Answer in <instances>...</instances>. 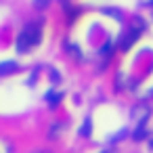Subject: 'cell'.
<instances>
[{"mask_svg": "<svg viewBox=\"0 0 153 153\" xmlns=\"http://www.w3.org/2000/svg\"><path fill=\"white\" fill-rule=\"evenodd\" d=\"M23 32L27 34V38L32 40V44H40V40H42V23H40V21L25 25V30H23Z\"/></svg>", "mask_w": 153, "mask_h": 153, "instance_id": "obj_1", "label": "cell"}, {"mask_svg": "<svg viewBox=\"0 0 153 153\" xmlns=\"http://www.w3.org/2000/svg\"><path fill=\"white\" fill-rule=\"evenodd\" d=\"M30 46H34L32 40L27 38L25 32H21V34L17 36V40H15V48H17V53H19V55H25V53L30 51Z\"/></svg>", "mask_w": 153, "mask_h": 153, "instance_id": "obj_2", "label": "cell"}, {"mask_svg": "<svg viewBox=\"0 0 153 153\" xmlns=\"http://www.w3.org/2000/svg\"><path fill=\"white\" fill-rule=\"evenodd\" d=\"M132 120H136L138 122V126H145V120L149 117V107L147 105H136V107H132Z\"/></svg>", "mask_w": 153, "mask_h": 153, "instance_id": "obj_3", "label": "cell"}, {"mask_svg": "<svg viewBox=\"0 0 153 153\" xmlns=\"http://www.w3.org/2000/svg\"><path fill=\"white\" fill-rule=\"evenodd\" d=\"M138 34H140V32H136V30H130V32H126V34L122 36V40H120V48H122V51H128V48H130V46L136 42Z\"/></svg>", "mask_w": 153, "mask_h": 153, "instance_id": "obj_4", "label": "cell"}, {"mask_svg": "<svg viewBox=\"0 0 153 153\" xmlns=\"http://www.w3.org/2000/svg\"><path fill=\"white\" fill-rule=\"evenodd\" d=\"M19 69L17 61H2L0 63V76H9V74H15Z\"/></svg>", "mask_w": 153, "mask_h": 153, "instance_id": "obj_5", "label": "cell"}, {"mask_svg": "<svg viewBox=\"0 0 153 153\" xmlns=\"http://www.w3.org/2000/svg\"><path fill=\"white\" fill-rule=\"evenodd\" d=\"M44 99H46V101H48V103H51V107H53V109H55V107H57V105H59V103H61V101H63V92H57V94H55V92H53V90H48V92H46V97H44Z\"/></svg>", "mask_w": 153, "mask_h": 153, "instance_id": "obj_6", "label": "cell"}, {"mask_svg": "<svg viewBox=\"0 0 153 153\" xmlns=\"http://www.w3.org/2000/svg\"><path fill=\"white\" fill-rule=\"evenodd\" d=\"M90 132H92V120L90 117H84V124H82V128H80V136H90Z\"/></svg>", "mask_w": 153, "mask_h": 153, "instance_id": "obj_7", "label": "cell"}, {"mask_svg": "<svg viewBox=\"0 0 153 153\" xmlns=\"http://www.w3.org/2000/svg\"><path fill=\"white\" fill-rule=\"evenodd\" d=\"M101 13H105V15H109V17H113V19H117V21H122V11H120V9H111V7H103V9H101Z\"/></svg>", "mask_w": 153, "mask_h": 153, "instance_id": "obj_8", "label": "cell"}, {"mask_svg": "<svg viewBox=\"0 0 153 153\" xmlns=\"http://www.w3.org/2000/svg\"><path fill=\"white\" fill-rule=\"evenodd\" d=\"M145 27H147V23H145L140 17H134V19H132V30H136V32H145Z\"/></svg>", "mask_w": 153, "mask_h": 153, "instance_id": "obj_9", "label": "cell"}, {"mask_svg": "<svg viewBox=\"0 0 153 153\" xmlns=\"http://www.w3.org/2000/svg\"><path fill=\"white\" fill-rule=\"evenodd\" d=\"M67 48H69V53H71L74 59H82V48H80L78 44H69Z\"/></svg>", "mask_w": 153, "mask_h": 153, "instance_id": "obj_10", "label": "cell"}, {"mask_svg": "<svg viewBox=\"0 0 153 153\" xmlns=\"http://www.w3.org/2000/svg\"><path fill=\"white\" fill-rule=\"evenodd\" d=\"M48 76H51V82H53V84H59V82H61V76H59V71H57L55 67L48 69Z\"/></svg>", "mask_w": 153, "mask_h": 153, "instance_id": "obj_11", "label": "cell"}, {"mask_svg": "<svg viewBox=\"0 0 153 153\" xmlns=\"http://www.w3.org/2000/svg\"><path fill=\"white\" fill-rule=\"evenodd\" d=\"M145 138V126H138L134 130V140H143Z\"/></svg>", "mask_w": 153, "mask_h": 153, "instance_id": "obj_12", "label": "cell"}, {"mask_svg": "<svg viewBox=\"0 0 153 153\" xmlns=\"http://www.w3.org/2000/svg\"><path fill=\"white\" fill-rule=\"evenodd\" d=\"M48 4H51V0H34V7H36V9H40V11H42V9H46Z\"/></svg>", "mask_w": 153, "mask_h": 153, "instance_id": "obj_13", "label": "cell"}, {"mask_svg": "<svg viewBox=\"0 0 153 153\" xmlns=\"http://www.w3.org/2000/svg\"><path fill=\"white\" fill-rule=\"evenodd\" d=\"M109 51H111V42H107V44L101 48V55H109Z\"/></svg>", "mask_w": 153, "mask_h": 153, "instance_id": "obj_14", "label": "cell"}, {"mask_svg": "<svg viewBox=\"0 0 153 153\" xmlns=\"http://www.w3.org/2000/svg\"><path fill=\"white\" fill-rule=\"evenodd\" d=\"M59 130H61V126H55V128L51 130V138H57V134H59Z\"/></svg>", "mask_w": 153, "mask_h": 153, "instance_id": "obj_15", "label": "cell"}, {"mask_svg": "<svg viewBox=\"0 0 153 153\" xmlns=\"http://www.w3.org/2000/svg\"><path fill=\"white\" fill-rule=\"evenodd\" d=\"M149 147H151V149H153V140H149Z\"/></svg>", "mask_w": 153, "mask_h": 153, "instance_id": "obj_16", "label": "cell"}, {"mask_svg": "<svg viewBox=\"0 0 153 153\" xmlns=\"http://www.w3.org/2000/svg\"><path fill=\"white\" fill-rule=\"evenodd\" d=\"M38 153H44V151H38Z\"/></svg>", "mask_w": 153, "mask_h": 153, "instance_id": "obj_17", "label": "cell"}]
</instances>
